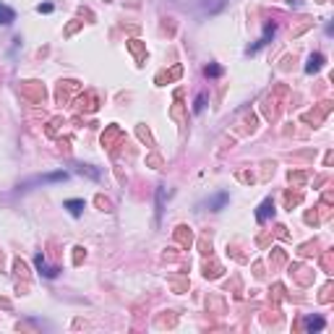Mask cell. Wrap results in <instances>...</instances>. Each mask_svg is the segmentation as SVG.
Wrapping results in <instances>:
<instances>
[{"label":"cell","instance_id":"cell-13","mask_svg":"<svg viewBox=\"0 0 334 334\" xmlns=\"http://www.w3.org/2000/svg\"><path fill=\"white\" fill-rule=\"evenodd\" d=\"M204 76H207V79H217V76H222V68H219V65H207Z\"/></svg>","mask_w":334,"mask_h":334},{"label":"cell","instance_id":"cell-15","mask_svg":"<svg viewBox=\"0 0 334 334\" xmlns=\"http://www.w3.org/2000/svg\"><path fill=\"white\" fill-rule=\"evenodd\" d=\"M39 13H53V3H44V6H37Z\"/></svg>","mask_w":334,"mask_h":334},{"label":"cell","instance_id":"cell-3","mask_svg":"<svg viewBox=\"0 0 334 334\" xmlns=\"http://www.w3.org/2000/svg\"><path fill=\"white\" fill-rule=\"evenodd\" d=\"M34 266H37V272H39L42 277H47V279H55V277H58V272H60V269H55V266H50L47 261H44V256H42V253H37V256H34Z\"/></svg>","mask_w":334,"mask_h":334},{"label":"cell","instance_id":"cell-5","mask_svg":"<svg viewBox=\"0 0 334 334\" xmlns=\"http://www.w3.org/2000/svg\"><path fill=\"white\" fill-rule=\"evenodd\" d=\"M269 217H274V201H272V198H264L261 207L256 209V219H259V222H266Z\"/></svg>","mask_w":334,"mask_h":334},{"label":"cell","instance_id":"cell-7","mask_svg":"<svg viewBox=\"0 0 334 334\" xmlns=\"http://www.w3.org/2000/svg\"><path fill=\"white\" fill-rule=\"evenodd\" d=\"M13 21H16V11H13L11 6L0 3V27H11Z\"/></svg>","mask_w":334,"mask_h":334},{"label":"cell","instance_id":"cell-6","mask_svg":"<svg viewBox=\"0 0 334 334\" xmlns=\"http://www.w3.org/2000/svg\"><path fill=\"white\" fill-rule=\"evenodd\" d=\"M324 55L321 53H314V55H311L308 58V63H305V73H319L321 71V65H324Z\"/></svg>","mask_w":334,"mask_h":334},{"label":"cell","instance_id":"cell-12","mask_svg":"<svg viewBox=\"0 0 334 334\" xmlns=\"http://www.w3.org/2000/svg\"><path fill=\"white\" fill-rule=\"evenodd\" d=\"M165 186H160L157 188V219H162V207H165Z\"/></svg>","mask_w":334,"mask_h":334},{"label":"cell","instance_id":"cell-8","mask_svg":"<svg viewBox=\"0 0 334 334\" xmlns=\"http://www.w3.org/2000/svg\"><path fill=\"white\" fill-rule=\"evenodd\" d=\"M63 207L68 209L71 217H81V212H84V198H68V201H65Z\"/></svg>","mask_w":334,"mask_h":334},{"label":"cell","instance_id":"cell-2","mask_svg":"<svg viewBox=\"0 0 334 334\" xmlns=\"http://www.w3.org/2000/svg\"><path fill=\"white\" fill-rule=\"evenodd\" d=\"M65 181H68V172H65V170H58V172L37 175V177H32V181L21 183V186H18V191H29L32 186H42V183H65Z\"/></svg>","mask_w":334,"mask_h":334},{"label":"cell","instance_id":"cell-4","mask_svg":"<svg viewBox=\"0 0 334 334\" xmlns=\"http://www.w3.org/2000/svg\"><path fill=\"white\" fill-rule=\"evenodd\" d=\"M274 34H277V27H274V24H266V29H264V37H261V39H259L256 44H251V47H248L246 53H248V55H253V53H259V50L264 47V44H269V39H272Z\"/></svg>","mask_w":334,"mask_h":334},{"label":"cell","instance_id":"cell-11","mask_svg":"<svg viewBox=\"0 0 334 334\" xmlns=\"http://www.w3.org/2000/svg\"><path fill=\"white\" fill-rule=\"evenodd\" d=\"M76 170H79L81 175H89V177H92V181H99V170H94L92 165H79Z\"/></svg>","mask_w":334,"mask_h":334},{"label":"cell","instance_id":"cell-14","mask_svg":"<svg viewBox=\"0 0 334 334\" xmlns=\"http://www.w3.org/2000/svg\"><path fill=\"white\" fill-rule=\"evenodd\" d=\"M204 102H207V94H198V97H196V105H193V113H196V115L204 110Z\"/></svg>","mask_w":334,"mask_h":334},{"label":"cell","instance_id":"cell-10","mask_svg":"<svg viewBox=\"0 0 334 334\" xmlns=\"http://www.w3.org/2000/svg\"><path fill=\"white\" fill-rule=\"evenodd\" d=\"M303 326H305L308 331H321L326 324H324V319H321V316H308V319L303 321Z\"/></svg>","mask_w":334,"mask_h":334},{"label":"cell","instance_id":"cell-9","mask_svg":"<svg viewBox=\"0 0 334 334\" xmlns=\"http://www.w3.org/2000/svg\"><path fill=\"white\" fill-rule=\"evenodd\" d=\"M227 201H230V196H227V193H217L214 198H209V201H207V207H209L212 212H219V209L225 207Z\"/></svg>","mask_w":334,"mask_h":334},{"label":"cell","instance_id":"cell-1","mask_svg":"<svg viewBox=\"0 0 334 334\" xmlns=\"http://www.w3.org/2000/svg\"><path fill=\"white\" fill-rule=\"evenodd\" d=\"M227 6V0H183V8H188L196 16H212Z\"/></svg>","mask_w":334,"mask_h":334}]
</instances>
